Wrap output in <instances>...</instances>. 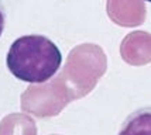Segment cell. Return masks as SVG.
Instances as JSON below:
<instances>
[{"instance_id": "cell-5", "label": "cell", "mask_w": 151, "mask_h": 135, "mask_svg": "<svg viewBox=\"0 0 151 135\" xmlns=\"http://www.w3.org/2000/svg\"><path fill=\"white\" fill-rule=\"evenodd\" d=\"M106 11L120 27H137L145 20L144 0H107Z\"/></svg>"}, {"instance_id": "cell-2", "label": "cell", "mask_w": 151, "mask_h": 135, "mask_svg": "<svg viewBox=\"0 0 151 135\" xmlns=\"http://www.w3.org/2000/svg\"><path fill=\"white\" fill-rule=\"evenodd\" d=\"M107 58L105 51L96 44L76 45L68 54L66 62L59 72L72 100L89 94L99 79L106 73Z\"/></svg>"}, {"instance_id": "cell-3", "label": "cell", "mask_w": 151, "mask_h": 135, "mask_svg": "<svg viewBox=\"0 0 151 135\" xmlns=\"http://www.w3.org/2000/svg\"><path fill=\"white\" fill-rule=\"evenodd\" d=\"M21 110L37 117L48 118L58 116L72 101L61 76H55L45 83L30 84L21 94Z\"/></svg>"}, {"instance_id": "cell-1", "label": "cell", "mask_w": 151, "mask_h": 135, "mask_svg": "<svg viewBox=\"0 0 151 135\" xmlns=\"http://www.w3.org/2000/svg\"><path fill=\"white\" fill-rule=\"evenodd\" d=\"M62 55L58 46L44 35H24L14 41L6 58L14 76L33 84L45 83L57 73Z\"/></svg>"}, {"instance_id": "cell-10", "label": "cell", "mask_w": 151, "mask_h": 135, "mask_svg": "<svg viewBox=\"0 0 151 135\" xmlns=\"http://www.w3.org/2000/svg\"><path fill=\"white\" fill-rule=\"evenodd\" d=\"M52 135H57V134H52Z\"/></svg>"}, {"instance_id": "cell-9", "label": "cell", "mask_w": 151, "mask_h": 135, "mask_svg": "<svg viewBox=\"0 0 151 135\" xmlns=\"http://www.w3.org/2000/svg\"><path fill=\"white\" fill-rule=\"evenodd\" d=\"M147 1H151V0H147Z\"/></svg>"}, {"instance_id": "cell-6", "label": "cell", "mask_w": 151, "mask_h": 135, "mask_svg": "<svg viewBox=\"0 0 151 135\" xmlns=\"http://www.w3.org/2000/svg\"><path fill=\"white\" fill-rule=\"evenodd\" d=\"M0 135H37V125L28 114L13 113L0 121Z\"/></svg>"}, {"instance_id": "cell-8", "label": "cell", "mask_w": 151, "mask_h": 135, "mask_svg": "<svg viewBox=\"0 0 151 135\" xmlns=\"http://www.w3.org/2000/svg\"><path fill=\"white\" fill-rule=\"evenodd\" d=\"M3 27H4V16H3V11L0 9V35H1V31H3Z\"/></svg>"}, {"instance_id": "cell-7", "label": "cell", "mask_w": 151, "mask_h": 135, "mask_svg": "<svg viewBox=\"0 0 151 135\" xmlns=\"http://www.w3.org/2000/svg\"><path fill=\"white\" fill-rule=\"evenodd\" d=\"M119 135H151V107H144L127 117Z\"/></svg>"}, {"instance_id": "cell-4", "label": "cell", "mask_w": 151, "mask_h": 135, "mask_svg": "<svg viewBox=\"0 0 151 135\" xmlns=\"http://www.w3.org/2000/svg\"><path fill=\"white\" fill-rule=\"evenodd\" d=\"M120 55L126 64L143 66L151 62V34L147 31H133L120 44Z\"/></svg>"}]
</instances>
